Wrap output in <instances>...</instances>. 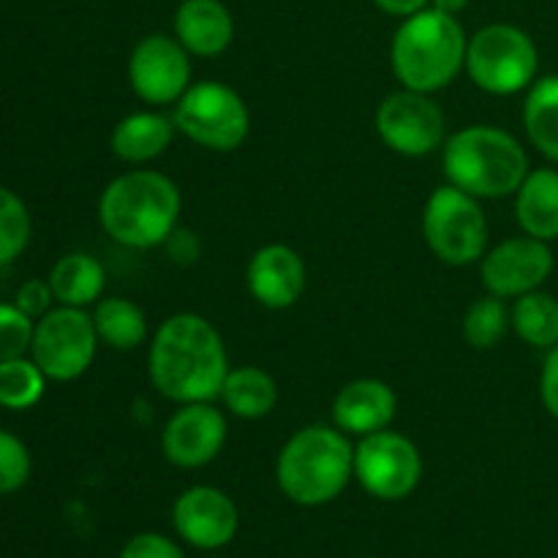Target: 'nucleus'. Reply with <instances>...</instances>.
<instances>
[{
    "mask_svg": "<svg viewBox=\"0 0 558 558\" xmlns=\"http://www.w3.org/2000/svg\"><path fill=\"white\" fill-rule=\"evenodd\" d=\"M480 262L485 289L501 300H518L521 294L537 292L554 272V251L545 240L532 234L505 240L496 248L485 251Z\"/></svg>",
    "mask_w": 558,
    "mask_h": 558,
    "instance_id": "obj_13",
    "label": "nucleus"
},
{
    "mask_svg": "<svg viewBox=\"0 0 558 558\" xmlns=\"http://www.w3.org/2000/svg\"><path fill=\"white\" fill-rule=\"evenodd\" d=\"M251 298L270 311L292 308L305 292V262L292 245H262L245 270Z\"/></svg>",
    "mask_w": 558,
    "mask_h": 558,
    "instance_id": "obj_16",
    "label": "nucleus"
},
{
    "mask_svg": "<svg viewBox=\"0 0 558 558\" xmlns=\"http://www.w3.org/2000/svg\"><path fill=\"white\" fill-rule=\"evenodd\" d=\"M118 558H185L183 550L172 543L169 537L156 532H145L131 537L129 543L120 548Z\"/></svg>",
    "mask_w": 558,
    "mask_h": 558,
    "instance_id": "obj_31",
    "label": "nucleus"
},
{
    "mask_svg": "<svg viewBox=\"0 0 558 558\" xmlns=\"http://www.w3.org/2000/svg\"><path fill=\"white\" fill-rule=\"evenodd\" d=\"M180 189L156 169H131L114 178L98 199L101 229L125 248H156L178 227Z\"/></svg>",
    "mask_w": 558,
    "mask_h": 558,
    "instance_id": "obj_2",
    "label": "nucleus"
},
{
    "mask_svg": "<svg viewBox=\"0 0 558 558\" xmlns=\"http://www.w3.org/2000/svg\"><path fill=\"white\" fill-rule=\"evenodd\" d=\"M174 38L194 58H218L234 41V16L221 0H183L174 11Z\"/></svg>",
    "mask_w": 558,
    "mask_h": 558,
    "instance_id": "obj_18",
    "label": "nucleus"
},
{
    "mask_svg": "<svg viewBox=\"0 0 558 558\" xmlns=\"http://www.w3.org/2000/svg\"><path fill=\"white\" fill-rule=\"evenodd\" d=\"M47 281L60 305L87 308V305L101 300L104 287H107V272L96 256L65 254L54 262Z\"/></svg>",
    "mask_w": 558,
    "mask_h": 558,
    "instance_id": "obj_21",
    "label": "nucleus"
},
{
    "mask_svg": "<svg viewBox=\"0 0 558 558\" xmlns=\"http://www.w3.org/2000/svg\"><path fill=\"white\" fill-rule=\"evenodd\" d=\"M518 223L532 238L550 240L558 238V172L556 169H532L521 189L515 191Z\"/></svg>",
    "mask_w": 558,
    "mask_h": 558,
    "instance_id": "obj_20",
    "label": "nucleus"
},
{
    "mask_svg": "<svg viewBox=\"0 0 558 558\" xmlns=\"http://www.w3.org/2000/svg\"><path fill=\"white\" fill-rule=\"evenodd\" d=\"M423 238L436 259L452 267L474 265L488 248V221L477 196L439 185L423 210Z\"/></svg>",
    "mask_w": 558,
    "mask_h": 558,
    "instance_id": "obj_8",
    "label": "nucleus"
},
{
    "mask_svg": "<svg viewBox=\"0 0 558 558\" xmlns=\"http://www.w3.org/2000/svg\"><path fill=\"white\" fill-rule=\"evenodd\" d=\"M354 477L374 499L403 501L423 480V456L403 434L379 430L354 447Z\"/></svg>",
    "mask_w": 558,
    "mask_h": 558,
    "instance_id": "obj_10",
    "label": "nucleus"
},
{
    "mask_svg": "<svg viewBox=\"0 0 558 558\" xmlns=\"http://www.w3.org/2000/svg\"><path fill=\"white\" fill-rule=\"evenodd\" d=\"M463 69L480 90L490 96H515L537 80V44L518 25L494 22L469 38Z\"/></svg>",
    "mask_w": 558,
    "mask_h": 558,
    "instance_id": "obj_6",
    "label": "nucleus"
},
{
    "mask_svg": "<svg viewBox=\"0 0 558 558\" xmlns=\"http://www.w3.org/2000/svg\"><path fill=\"white\" fill-rule=\"evenodd\" d=\"M52 287H49V281H41V278H31V281H25L16 289L14 305L22 314L31 316L33 322H38L44 314H49V311H52Z\"/></svg>",
    "mask_w": 558,
    "mask_h": 558,
    "instance_id": "obj_32",
    "label": "nucleus"
},
{
    "mask_svg": "<svg viewBox=\"0 0 558 558\" xmlns=\"http://www.w3.org/2000/svg\"><path fill=\"white\" fill-rule=\"evenodd\" d=\"M447 183L477 199H499L521 189L529 156L521 142L496 125H466L445 142L441 153Z\"/></svg>",
    "mask_w": 558,
    "mask_h": 558,
    "instance_id": "obj_4",
    "label": "nucleus"
},
{
    "mask_svg": "<svg viewBox=\"0 0 558 558\" xmlns=\"http://www.w3.org/2000/svg\"><path fill=\"white\" fill-rule=\"evenodd\" d=\"M33 221L27 205L11 189L0 185V267L25 254L31 243Z\"/></svg>",
    "mask_w": 558,
    "mask_h": 558,
    "instance_id": "obj_28",
    "label": "nucleus"
},
{
    "mask_svg": "<svg viewBox=\"0 0 558 558\" xmlns=\"http://www.w3.org/2000/svg\"><path fill=\"white\" fill-rule=\"evenodd\" d=\"M174 532L199 550H218L234 539L240 529L238 505L213 485L183 490L172 507Z\"/></svg>",
    "mask_w": 558,
    "mask_h": 558,
    "instance_id": "obj_15",
    "label": "nucleus"
},
{
    "mask_svg": "<svg viewBox=\"0 0 558 558\" xmlns=\"http://www.w3.org/2000/svg\"><path fill=\"white\" fill-rule=\"evenodd\" d=\"M31 452L25 441L0 428V496L16 494L31 480Z\"/></svg>",
    "mask_w": 558,
    "mask_h": 558,
    "instance_id": "obj_29",
    "label": "nucleus"
},
{
    "mask_svg": "<svg viewBox=\"0 0 558 558\" xmlns=\"http://www.w3.org/2000/svg\"><path fill=\"white\" fill-rule=\"evenodd\" d=\"M376 131H379V140L398 156L425 158L445 147L447 118L430 93L403 87L379 104Z\"/></svg>",
    "mask_w": 558,
    "mask_h": 558,
    "instance_id": "obj_11",
    "label": "nucleus"
},
{
    "mask_svg": "<svg viewBox=\"0 0 558 558\" xmlns=\"http://www.w3.org/2000/svg\"><path fill=\"white\" fill-rule=\"evenodd\" d=\"M129 85L153 107L178 104L191 87V52L167 33L140 38L129 58Z\"/></svg>",
    "mask_w": 558,
    "mask_h": 558,
    "instance_id": "obj_12",
    "label": "nucleus"
},
{
    "mask_svg": "<svg viewBox=\"0 0 558 558\" xmlns=\"http://www.w3.org/2000/svg\"><path fill=\"white\" fill-rule=\"evenodd\" d=\"M227 417L210 401L180 403L161 434V452L172 466L202 469L227 445Z\"/></svg>",
    "mask_w": 558,
    "mask_h": 558,
    "instance_id": "obj_14",
    "label": "nucleus"
},
{
    "mask_svg": "<svg viewBox=\"0 0 558 558\" xmlns=\"http://www.w3.org/2000/svg\"><path fill=\"white\" fill-rule=\"evenodd\" d=\"M354 477V447L343 430L308 425L283 445L276 463L278 488L300 507L336 501Z\"/></svg>",
    "mask_w": 558,
    "mask_h": 558,
    "instance_id": "obj_5",
    "label": "nucleus"
},
{
    "mask_svg": "<svg viewBox=\"0 0 558 558\" xmlns=\"http://www.w3.org/2000/svg\"><path fill=\"white\" fill-rule=\"evenodd\" d=\"M539 398L550 417L558 420V347L548 349V357H545L543 376H539Z\"/></svg>",
    "mask_w": 558,
    "mask_h": 558,
    "instance_id": "obj_33",
    "label": "nucleus"
},
{
    "mask_svg": "<svg viewBox=\"0 0 558 558\" xmlns=\"http://www.w3.org/2000/svg\"><path fill=\"white\" fill-rule=\"evenodd\" d=\"M469 3H472V0H430V9L441 11V14L458 16L461 11H466Z\"/></svg>",
    "mask_w": 558,
    "mask_h": 558,
    "instance_id": "obj_35",
    "label": "nucleus"
},
{
    "mask_svg": "<svg viewBox=\"0 0 558 558\" xmlns=\"http://www.w3.org/2000/svg\"><path fill=\"white\" fill-rule=\"evenodd\" d=\"M98 341L114 352H134L147 341V316L125 298H101L93 311Z\"/></svg>",
    "mask_w": 558,
    "mask_h": 558,
    "instance_id": "obj_24",
    "label": "nucleus"
},
{
    "mask_svg": "<svg viewBox=\"0 0 558 558\" xmlns=\"http://www.w3.org/2000/svg\"><path fill=\"white\" fill-rule=\"evenodd\" d=\"M174 125L194 145L213 153H232L248 140L251 112L234 87L223 82H196L174 104Z\"/></svg>",
    "mask_w": 558,
    "mask_h": 558,
    "instance_id": "obj_7",
    "label": "nucleus"
},
{
    "mask_svg": "<svg viewBox=\"0 0 558 558\" xmlns=\"http://www.w3.org/2000/svg\"><path fill=\"white\" fill-rule=\"evenodd\" d=\"M98 332L85 308L58 305L36 322L31 357L52 381H74L93 365Z\"/></svg>",
    "mask_w": 558,
    "mask_h": 558,
    "instance_id": "obj_9",
    "label": "nucleus"
},
{
    "mask_svg": "<svg viewBox=\"0 0 558 558\" xmlns=\"http://www.w3.org/2000/svg\"><path fill=\"white\" fill-rule=\"evenodd\" d=\"M469 36L458 16L423 9L407 16L392 36V74L407 90H445L466 65Z\"/></svg>",
    "mask_w": 558,
    "mask_h": 558,
    "instance_id": "obj_3",
    "label": "nucleus"
},
{
    "mask_svg": "<svg viewBox=\"0 0 558 558\" xmlns=\"http://www.w3.org/2000/svg\"><path fill=\"white\" fill-rule=\"evenodd\" d=\"M223 407L240 420H262L276 409L278 403V385L265 368L256 365H240L229 368L223 379L221 396Z\"/></svg>",
    "mask_w": 558,
    "mask_h": 558,
    "instance_id": "obj_22",
    "label": "nucleus"
},
{
    "mask_svg": "<svg viewBox=\"0 0 558 558\" xmlns=\"http://www.w3.org/2000/svg\"><path fill=\"white\" fill-rule=\"evenodd\" d=\"M47 376L33 357H14L0 363V407L11 412L33 409L44 398Z\"/></svg>",
    "mask_w": 558,
    "mask_h": 558,
    "instance_id": "obj_26",
    "label": "nucleus"
},
{
    "mask_svg": "<svg viewBox=\"0 0 558 558\" xmlns=\"http://www.w3.org/2000/svg\"><path fill=\"white\" fill-rule=\"evenodd\" d=\"M33 330H36V322L31 316L22 314L16 305L0 303V363L25 357L31 352Z\"/></svg>",
    "mask_w": 558,
    "mask_h": 558,
    "instance_id": "obj_30",
    "label": "nucleus"
},
{
    "mask_svg": "<svg viewBox=\"0 0 558 558\" xmlns=\"http://www.w3.org/2000/svg\"><path fill=\"white\" fill-rule=\"evenodd\" d=\"M174 131H178L174 118L153 112V109H142V112H131L118 120L109 145L120 161L140 167V163L156 161L161 153H167V147L174 140Z\"/></svg>",
    "mask_w": 558,
    "mask_h": 558,
    "instance_id": "obj_19",
    "label": "nucleus"
},
{
    "mask_svg": "<svg viewBox=\"0 0 558 558\" xmlns=\"http://www.w3.org/2000/svg\"><path fill=\"white\" fill-rule=\"evenodd\" d=\"M398 412V398L387 381L354 379L338 390L332 401V423L347 436H371L390 428Z\"/></svg>",
    "mask_w": 558,
    "mask_h": 558,
    "instance_id": "obj_17",
    "label": "nucleus"
},
{
    "mask_svg": "<svg viewBox=\"0 0 558 558\" xmlns=\"http://www.w3.org/2000/svg\"><path fill=\"white\" fill-rule=\"evenodd\" d=\"M523 129L529 142L548 161H558V74L534 80L523 104Z\"/></svg>",
    "mask_w": 558,
    "mask_h": 558,
    "instance_id": "obj_23",
    "label": "nucleus"
},
{
    "mask_svg": "<svg viewBox=\"0 0 558 558\" xmlns=\"http://www.w3.org/2000/svg\"><path fill=\"white\" fill-rule=\"evenodd\" d=\"M374 5L379 11H385V14L401 16V20H407V16H412V14H417V11L428 9L430 0H374Z\"/></svg>",
    "mask_w": 558,
    "mask_h": 558,
    "instance_id": "obj_34",
    "label": "nucleus"
},
{
    "mask_svg": "<svg viewBox=\"0 0 558 558\" xmlns=\"http://www.w3.org/2000/svg\"><path fill=\"white\" fill-rule=\"evenodd\" d=\"M512 330L523 343L534 349L558 347V300L548 292H529L515 300L510 308Z\"/></svg>",
    "mask_w": 558,
    "mask_h": 558,
    "instance_id": "obj_25",
    "label": "nucleus"
},
{
    "mask_svg": "<svg viewBox=\"0 0 558 558\" xmlns=\"http://www.w3.org/2000/svg\"><path fill=\"white\" fill-rule=\"evenodd\" d=\"M512 327L510 308L505 305V300L488 294L483 300H474L469 305L466 316H463V338L472 349H494L501 338L507 336V330Z\"/></svg>",
    "mask_w": 558,
    "mask_h": 558,
    "instance_id": "obj_27",
    "label": "nucleus"
},
{
    "mask_svg": "<svg viewBox=\"0 0 558 558\" xmlns=\"http://www.w3.org/2000/svg\"><path fill=\"white\" fill-rule=\"evenodd\" d=\"M147 371L153 387L169 401H213L229 374V354L213 322L199 314H174L153 336Z\"/></svg>",
    "mask_w": 558,
    "mask_h": 558,
    "instance_id": "obj_1",
    "label": "nucleus"
}]
</instances>
